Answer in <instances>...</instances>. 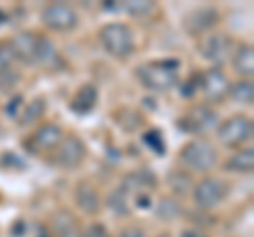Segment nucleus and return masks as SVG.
Segmentation results:
<instances>
[{"label":"nucleus","instance_id":"obj_12","mask_svg":"<svg viewBox=\"0 0 254 237\" xmlns=\"http://www.w3.org/2000/svg\"><path fill=\"white\" fill-rule=\"evenodd\" d=\"M157 186V176L150 170H133L129 174H125L121 180V191L129 197V195H150L153 188Z\"/></svg>","mask_w":254,"mask_h":237},{"label":"nucleus","instance_id":"obj_35","mask_svg":"<svg viewBox=\"0 0 254 237\" xmlns=\"http://www.w3.org/2000/svg\"><path fill=\"white\" fill-rule=\"evenodd\" d=\"M157 237H172V235H168V233H163V235H157Z\"/></svg>","mask_w":254,"mask_h":237},{"label":"nucleus","instance_id":"obj_29","mask_svg":"<svg viewBox=\"0 0 254 237\" xmlns=\"http://www.w3.org/2000/svg\"><path fill=\"white\" fill-rule=\"evenodd\" d=\"M81 237H113V235H110V231L106 229L104 223H91L83 229Z\"/></svg>","mask_w":254,"mask_h":237},{"label":"nucleus","instance_id":"obj_10","mask_svg":"<svg viewBox=\"0 0 254 237\" xmlns=\"http://www.w3.org/2000/svg\"><path fill=\"white\" fill-rule=\"evenodd\" d=\"M218 121L216 110L208 104H195L190 106L185 115L178 118V127L187 133H203L212 129Z\"/></svg>","mask_w":254,"mask_h":237},{"label":"nucleus","instance_id":"obj_13","mask_svg":"<svg viewBox=\"0 0 254 237\" xmlns=\"http://www.w3.org/2000/svg\"><path fill=\"white\" fill-rule=\"evenodd\" d=\"M72 197H74L76 208L81 210L83 214H87V216L100 214V210H102V195H100L98 188H95L93 182H89V180H81V182H76Z\"/></svg>","mask_w":254,"mask_h":237},{"label":"nucleus","instance_id":"obj_9","mask_svg":"<svg viewBox=\"0 0 254 237\" xmlns=\"http://www.w3.org/2000/svg\"><path fill=\"white\" fill-rule=\"evenodd\" d=\"M231 51H233L231 38L222 32H210L199 38V55L205 61L214 64V68H220V64H225Z\"/></svg>","mask_w":254,"mask_h":237},{"label":"nucleus","instance_id":"obj_22","mask_svg":"<svg viewBox=\"0 0 254 237\" xmlns=\"http://www.w3.org/2000/svg\"><path fill=\"white\" fill-rule=\"evenodd\" d=\"M115 123L127 133H133L142 127V115L133 108H119L115 113Z\"/></svg>","mask_w":254,"mask_h":237},{"label":"nucleus","instance_id":"obj_1","mask_svg":"<svg viewBox=\"0 0 254 237\" xmlns=\"http://www.w3.org/2000/svg\"><path fill=\"white\" fill-rule=\"evenodd\" d=\"M136 78L148 91L165 93L174 89L180 81V59H150L136 68Z\"/></svg>","mask_w":254,"mask_h":237},{"label":"nucleus","instance_id":"obj_30","mask_svg":"<svg viewBox=\"0 0 254 237\" xmlns=\"http://www.w3.org/2000/svg\"><path fill=\"white\" fill-rule=\"evenodd\" d=\"M182 96L185 98H193L197 91H199V74H190L189 81H185V85H182Z\"/></svg>","mask_w":254,"mask_h":237},{"label":"nucleus","instance_id":"obj_18","mask_svg":"<svg viewBox=\"0 0 254 237\" xmlns=\"http://www.w3.org/2000/svg\"><path fill=\"white\" fill-rule=\"evenodd\" d=\"M51 233L53 237H81L78 220L70 210H58L51 216Z\"/></svg>","mask_w":254,"mask_h":237},{"label":"nucleus","instance_id":"obj_33","mask_svg":"<svg viewBox=\"0 0 254 237\" xmlns=\"http://www.w3.org/2000/svg\"><path fill=\"white\" fill-rule=\"evenodd\" d=\"M119 237H146V231L140 225H127L119 231Z\"/></svg>","mask_w":254,"mask_h":237},{"label":"nucleus","instance_id":"obj_5","mask_svg":"<svg viewBox=\"0 0 254 237\" xmlns=\"http://www.w3.org/2000/svg\"><path fill=\"white\" fill-rule=\"evenodd\" d=\"M229 195V184L216 176H203L193 184V201L199 210L212 212L216 210Z\"/></svg>","mask_w":254,"mask_h":237},{"label":"nucleus","instance_id":"obj_15","mask_svg":"<svg viewBox=\"0 0 254 237\" xmlns=\"http://www.w3.org/2000/svg\"><path fill=\"white\" fill-rule=\"evenodd\" d=\"M64 136H66V133H64V129L60 127V125L43 123L41 127L32 133L30 142H32V146H34L36 151H55Z\"/></svg>","mask_w":254,"mask_h":237},{"label":"nucleus","instance_id":"obj_34","mask_svg":"<svg viewBox=\"0 0 254 237\" xmlns=\"http://www.w3.org/2000/svg\"><path fill=\"white\" fill-rule=\"evenodd\" d=\"M180 237H208V235H203L201 231H197V229H185Z\"/></svg>","mask_w":254,"mask_h":237},{"label":"nucleus","instance_id":"obj_17","mask_svg":"<svg viewBox=\"0 0 254 237\" xmlns=\"http://www.w3.org/2000/svg\"><path fill=\"white\" fill-rule=\"evenodd\" d=\"M98 98H100V91L93 83H85L76 89V93L70 100V110L76 115H89L91 110L98 106Z\"/></svg>","mask_w":254,"mask_h":237},{"label":"nucleus","instance_id":"obj_6","mask_svg":"<svg viewBox=\"0 0 254 237\" xmlns=\"http://www.w3.org/2000/svg\"><path fill=\"white\" fill-rule=\"evenodd\" d=\"M41 21L51 32H70L78 26V13L68 2H49L41 11Z\"/></svg>","mask_w":254,"mask_h":237},{"label":"nucleus","instance_id":"obj_27","mask_svg":"<svg viewBox=\"0 0 254 237\" xmlns=\"http://www.w3.org/2000/svg\"><path fill=\"white\" fill-rule=\"evenodd\" d=\"M55 59V47L51 45V41L38 36V49H36V61L41 64H49V61Z\"/></svg>","mask_w":254,"mask_h":237},{"label":"nucleus","instance_id":"obj_8","mask_svg":"<svg viewBox=\"0 0 254 237\" xmlns=\"http://www.w3.org/2000/svg\"><path fill=\"white\" fill-rule=\"evenodd\" d=\"M87 159V144L81 136L76 133H68L64 136L62 142L55 148V163L64 170H76L81 168L83 161Z\"/></svg>","mask_w":254,"mask_h":237},{"label":"nucleus","instance_id":"obj_28","mask_svg":"<svg viewBox=\"0 0 254 237\" xmlns=\"http://www.w3.org/2000/svg\"><path fill=\"white\" fill-rule=\"evenodd\" d=\"M19 78H21V74L15 68L2 72L0 74V91H13V87L19 83Z\"/></svg>","mask_w":254,"mask_h":237},{"label":"nucleus","instance_id":"obj_7","mask_svg":"<svg viewBox=\"0 0 254 237\" xmlns=\"http://www.w3.org/2000/svg\"><path fill=\"white\" fill-rule=\"evenodd\" d=\"M231 81L220 68H208L199 74V91L203 93L205 104H222L229 98Z\"/></svg>","mask_w":254,"mask_h":237},{"label":"nucleus","instance_id":"obj_4","mask_svg":"<svg viewBox=\"0 0 254 237\" xmlns=\"http://www.w3.org/2000/svg\"><path fill=\"white\" fill-rule=\"evenodd\" d=\"M254 136V121L248 115H231L216 127V138L225 148H244Z\"/></svg>","mask_w":254,"mask_h":237},{"label":"nucleus","instance_id":"obj_3","mask_svg":"<svg viewBox=\"0 0 254 237\" xmlns=\"http://www.w3.org/2000/svg\"><path fill=\"white\" fill-rule=\"evenodd\" d=\"M100 45L110 58L115 59H127L136 49V38L133 30L123 21H110L100 28L98 32Z\"/></svg>","mask_w":254,"mask_h":237},{"label":"nucleus","instance_id":"obj_23","mask_svg":"<svg viewBox=\"0 0 254 237\" xmlns=\"http://www.w3.org/2000/svg\"><path fill=\"white\" fill-rule=\"evenodd\" d=\"M193 180H190V176H189V172H185V170H172L170 174H168V186L172 188L174 193H178V195H185L189 188H193Z\"/></svg>","mask_w":254,"mask_h":237},{"label":"nucleus","instance_id":"obj_21","mask_svg":"<svg viewBox=\"0 0 254 237\" xmlns=\"http://www.w3.org/2000/svg\"><path fill=\"white\" fill-rule=\"evenodd\" d=\"M229 96H231L237 104L252 106V102H254V83H252V78H240V81L231 83Z\"/></svg>","mask_w":254,"mask_h":237},{"label":"nucleus","instance_id":"obj_32","mask_svg":"<svg viewBox=\"0 0 254 237\" xmlns=\"http://www.w3.org/2000/svg\"><path fill=\"white\" fill-rule=\"evenodd\" d=\"M21 108H23V98H21V96H13V98H11V102L6 104L4 113L9 115V117H13V118H17Z\"/></svg>","mask_w":254,"mask_h":237},{"label":"nucleus","instance_id":"obj_31","mask_svg":"<svg viewBox=\"0 0 254 237\" xmlns=\"http://www.w3.org/2000/svg\"><path fill=\"white\" fill-rule=\"evenodd\" d=\"M13 68V58H11V51L6 45H0V74L6 72V70Z\"/></svg>","mask_w":254,"mask_h":237},{"label":"nucleus","instance_id":"obj_11","mask_svg":"<svg viewBox=\"0 0 254 237\" xmlns=\"http://www.w3.org/2000/svg\"><path fill=\"white\" fill-rule=\"evenodd\" d=\"M220 21V13L216 6H197V9L189 11L182 19V26H185L187 34L190 36H205L214 32V28L218 26Z\"/></svg>","mask_w":254,"mask_h":237},{"label":"nucleus","instance_id":"obj_25","mask_svg":"<svg viewBox=\"0 0 254 237\" xmlns=\"http://www.w3.org/2000/svg\"><path fill=\"white\" fill-rule=\"evenodd\" d=\"M142 142H144V146H148L155 155H159V157L165 155V140H163V133L159 131V129H148V131H144V136H142Z\"/></svg>","mask_w":254,"mask_h":237},{"label":"nucleus","instance_id":"obj_26","mask_svg":"<svg viewBox=\"0 0 254 237\" xmlns=\"http://www.w3.org/2000/svg\"><path fill=\"white\" fill-rule=\"evenodd\" d=\"M125 13L133 15V17H148L155 11V2H146V0H131V2L123 4Z\"/></svg>","mask_w":254,"mask_h":237},{"label":"nucleus","instance_id":"obj_14","mask_svg":"<svg viewBox=\"0 0 254 237\" xmlns=\"http://www.w3.org/2000/svg\"><path fill=\"white\" fill-rule=\"evenodd\" d=\"M6 47H9L13 59L21 61V64H36L38 36L34 32H17Z\"/></svg>","mask_w":254,"mask_h":237},{"label":"nucleus","instance_id":"obj_20","mask_svg":"<svg viewBox=\"0 0 254 237\" xmlns=\"http://www.w3.org/2000/svg\"><path fill=\"white\" fill-rule=\"evenodd\" d=\"M45 115H47V100L38 96L34 100H30L28 104H23L17 121H19L21 127H28V125H34L38 121H43Z\"/></svg>","mask_w":254,"mask_h":237},{"label":"nucleus","instance_id":"obj_2","mask_svg":"<svg viewBox=\"0 0 254 237\" xmlns=\"http://www.w3.org/2000/svg\"><path fill=\"white\" fill-rule=\"evenodd\" d=\"M178 161L185 170L197 172V174H208L218 165V151L210 140L205 138H193L185 142V146L178 153Z\"/></svg>","mask_w":254,"mask_h":237},{"label":"nucleus","instance_id":"obj_16","mask_svg":"<svg viewBox=\"0 0 254 237\" xmlns=\"http://www.w3.org/2000/svg\"><path fill=\"white\" fill-rule=\"evenodd\" d=\"M231 68L240 78H252V74H254V47L250 43H240L231 51Z\"/></svg>","mask_w":254,"mask_h":237},{"label":"nucleus","instance_id":"obj_19","mask_svg":"<svg viewBox=\"0 0 254 237\" xmlns=\"http://www.w3.org/2000/svg\"><path fill=\"white\" fill-rule=\"evenodd\" d=\"M225 172H231V174H252L254 170V151L252 146H244V148H237V151L229 157V159L222 163Z\"/></svg>","mask_w":254,"mask_h":237},{"label":"nucleus","instance_id":"obj_24","mask_svg":"<svg viewBox=\"0 0 254 237\" xmlns=\"http://www.w3.org/2000/svg\"><path fill=\"white\" fill-rule=\"evenodd\" d=\"M108 208L115 212L117 216H125V214H129V197H127L121 188H115L113 193L108 195Z\"/></svg>","mask_w":254,"mask_h":237}]
</instances>
